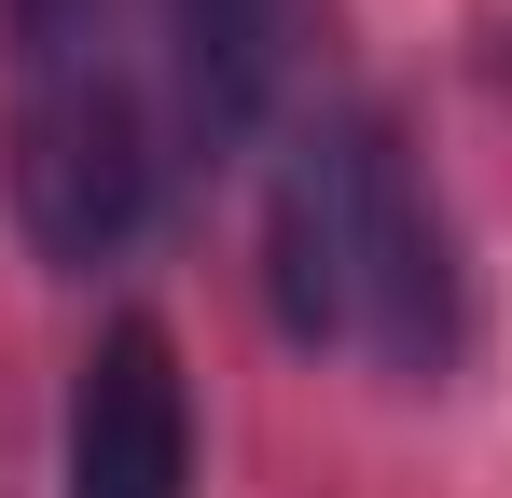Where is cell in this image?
<instances>
[{
  "label": "cell",
  "instance_id": "obj_3",
  "mask_svg": "<svg viewBox=\"0 0 512 498\" xmlns=\"http://www.w3.org/2000/svg\"><path fill=\"white\" fill-rule=\"evenodd\" d=\"M56 498H194V388H180L167 319H111L84 346Z\"/></svg>",
  "mask_w": 512,
  "mask_h": 498
},
{
  "label": "cell",
  "instance_id": "obj_2",
  "mask_svg": "<svg viewBox=\"0 0 512 498\" xmlns=\"http://www.w3.org/2000/svg\"><path fill=\"white\" fill-rule=\"evenodd\" d=\"M0 180L42 263H125L167 180L139 0H0Z\"/></svg>",
  "mask_w": 512,
  "mask_h": 498
},
{
  "label": "cell",
  "instance_id": "obj_1",
  "mask_svg": "<svg viewBox=\"0 0 512 498\" xmlns=\"http://www.w3.org/2000/svg\"><path fill=\"white\" fill-rule=\"evenodd\" d=\"M263 305L291 346L429 388L471 346V263L388 111H319L263 180Z\"/></svg>",
  "mask_w": 512,
  "mask_h": 498
},
{
  "label": "cell",
  "instance_id": "obj_4",
  "mask_svg": "<svg viewBox=\"0 0 512 498\" xmlns=\"http://www.w3.org/2000/svg\"><path fill=\"white\" fill-rule=\"evenodd\" d=\"M167 14V97L194 139H250L291 70V0H153Z\"/></svg>",
  "mask_w": 512,
  "mask_h": 498
}]
</instances>
